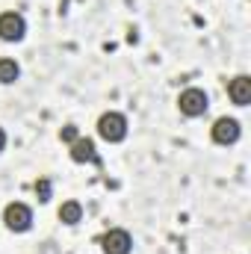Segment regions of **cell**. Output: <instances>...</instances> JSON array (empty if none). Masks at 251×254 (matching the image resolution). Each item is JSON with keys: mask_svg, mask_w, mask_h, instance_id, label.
Returning <instances> with one entry per match:
<instances>
[{"mask_svg": "<svg viewBox=\"0 0 251 254\" xmlns=\"http://www.w3.org/2000/svg\"><path fill=\"white\" fill-rule=\"evenodd\" d=\"M178 110H181L187 119H198V116H204V113L210 110V98H207L204 89L189 86V89H184V92L178 95Z\"/></svg>", "mask_w": 251, "mask_h": 254, "instance_id": "obj_1", "label": "cell"}, {"mask_svg": "<svg viewBox=\"0 0 251 254\" xmlns=\"http://www.w3.org/2000/svg\"><path fill=\"white\" fill-rule=\"evenodd\" d=\"M98 136L104 139V142H125L127 136V116L125 113H104L101 119H98Z\"/></svg>", "mask_w": 251, "mask_h": 254, "instance_id": "obj_2", "label": "cell"}, {"mask_svg": "<svg viewBox=\"0 0 251 254\" xmlns=\"http://www.w3.org/2000/svg\"><path fill=\"white\" fill-rule=\"evenodd\" d=\"M3 222H6V228L12 234H27L33 228V210L27 204H21V201H12L3 210Z\"/></svg>", "mask_w": 251, "mask_h": 254, "instance_id": "obj_3", "label": "cell"}, {"mask_svg": "<svg viewBox=\"0 0 251 254\" xmlns=\"http://www.w3.org/2000/svg\"><path fill=\"white\" fill-rule=\"evenodd\" d=\"M210 136H213V142L216 145H234V142H240V136H243V127L237 119H228V116H222V119H216L213 127H210Z\"/></svg>", "mask_w": 251, "mask_h": 254, "instance_id": "obj_4", "label": "cell"}, {"mask_svg": "<svg viewBox=\"0 0 251 254\" xmlns=\"http://www.w3.org/2000/svg\"><path fill=\"white\" fill-rule=\"evenodd\" d=\"M101 249H104V254H130L133 252V237L125 228H110L101 237Z\"/></svg>", "mask_w": 251, "mask_h": 254, "instance_id": "obj_5", "label": "cell"}, {"mask_svg": "<svg viewBox=\"0 0 251 254\" xmlns=\"http://www.w3.org/2000/svg\"><path fill=\"white\" fill-rule=\"evenodd\" d=\"M27 36V21L18 12H3L0 15V42H21Z\"/></svg>", "mask_w": 251, "mask_h": 254, "instance_id": "obj_6", "label": "cell"}, {"mask_svg": "<svg viewBox=\"0 0 251 254\" xmlns=\"http://www.w3.org/2000/svg\"><path fill=\"white\" fill-rule=\"evenodd\" d=\"M228 98H231L237 107H249L251 104V77L249 74H237V77L228 83Z\"/></svg>", "mask_w": 251, "mask_h": 254, "instance_id": "obj_7", "label": "cell"}, {"mask_svg": "<svg viewBox=\"0 0 251 254\" xmlns=\"http://www.w3.org/2000/svg\"><path fill=\"white\" fill-rule=\"evenodd\" d=\"M71 160L74 163H101L98 160V151H95V142L92 139H86V136H77L74 142H71Z\"/></svg>", "mask_w": 251, "mask_h": 254, "instance_id": "obj_8", "label": "cell"}, {"mask_svg": "<svg viewBox=\"0 0 251 254\" xmlns=\"http://www.w3.org/2000/svg\"><path fill=\"white\" fill-rule=\"evenodd\" d=\"M83 219V204L80 201H63L60 207V222L63 225H77Z\"/></svg>", "mask_w": 251, "mask_h": 254, "instance_id": "obj_9", "label": "cell"}, {"mask_svg": "<svg viewBox=\"0 0 251 254\" xmlns=\"http://www.w3.org/2000/svg\"><path fill=\"white\" fill-rule=\"evenodd\" d=\"M18 77H21V65L15 63V60H6V57H3V60H0V83L9 86V83H15Z\"/></svg>", "mask_w": 251, "mask_h": 254, "instance_id": "obj_10", "label": "cell"}, {"mask_svg": "<svg viewBox=\"0 0 251 254\" xmlns=\"http://www.w3.org/2000/svg\"><path fill=\"white\" fill-rule=\"evenodd\" d=\"M36 198H39L42 204H48V201H51V181H48V178L36 181Z\"/></svg>", "mask_w": 251, "mask_h": 254, "instance_id": "obj_11", "label": "cell"}, {"mask_svg": "<svg viewBox=\"0 0 251 254\" xmlns=\"http://www.w3.org/2000/svg\"><path fill=\"white\" fill-rule=\"evenodd\" d=\"M77 136H80V130H77L74 125H65L63 130H60V139H63V142H68V145H71V142H74Z\"/></svg>", "mask_w": 251, "mask_h": 254, "instance_id": "obj_12", "label": "cell"}, {"mask_svg": "<svg viewBox=\"0 0 251 254\" xmlns=\"http://www.w3.org/2000/svg\"><path fill=\"white\" fill-rule=\"evenodd\" d=\"M3 148H6V130L0 127V151H3Z\"/></svg>", "mask_w": 251, "mask_h": 254, "instance_id": "obj_13", "label": "cell"}]
</instances>
